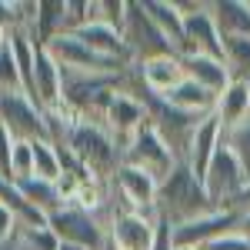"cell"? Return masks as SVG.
Returning <instances> with one entry per match:
<instances>
[{
	"label": "cell",
	"mask_w": 250,
	"mask_h": 250,
	"mask_svg": "<svg viewBox=\"0 0 250 250\" xmlns=\"http://www.w3.org/2000/svg\"><path fill=\"white\" fill-rule=\"evenodd\" d=\"M110 187H114V197H117V210H137V213H154L157 210L160 180H157L154 173L140 170L134 164H120L117 173L110 177Z\"/></svg>",
	"instance_id": "cell-8"
},
{
	"label": "cell",
	"mask_w": 250,
	"mask_h": 250,
	"mask_svg": "<svg viewBox=\"0 0 250 250\" xmlns=\"http://www.w3.org/2000/svg\"><path fill=\"white\" fill-rule=\"evenodd\" d=\"M0 124L10 130L14 140H50L47 110L23 90L0 94Z\"/></svg>",
	"instance_id": "cell-4"
},
{
	"label": "cell",
	"mask_w": 250,
	"mask_h": 250,
	"mask_svg": "<svg viewBox=\"0 0 250 250\" xmlns=\"http://www.w3.org/2000/svg\"><path fill=\"white\" fill-rule=\"evenodd\" d=\"M14 247L17 250H57V237L50 227H17L14 233Z\"/></svg>",
	"instance_id": "cell-25"
},
{
	"label": "cell",
	"mask_w": 250,
	"mask_h": 250,
	"mask_svg": "<svg viewBox=\"0 0 250 250\" xmlns=\"http://www.w3.org/2000/svg\"><path fill=\"white\" fill-rule=\"evenodd\" d=\"M124 164H134V167H140V170L154 173L157 180H164L180 160L173 157V150L164 144V137L157 134L154 124L147 120V124L124 144Z\"/></svg>",
	"instance_id": "cell-9"
},
{
	"label": "cell",
	"mask_w": 250,
	"mask_h": 250,
	"mask_svg": "<svg viewBox=\"0 0 250 250\" xmlns=\"http://www.w3.org/2000/svg\"><path fill=\"white\" fill-rule=\"evenodd\" d=\"M144 3V14L157 23V30L170 40L180 54V43H184V10L177 0H140Z\"/></svg>",
	"instance_id": "cell-19"
},
{
	"label": "cell",
	"mask_w": 250,
	"mask_h": 250,
	"mask_svg": "<svg viewBox=\"0 0 250 250\" xmlns=\"http://www.w3.org/2000/svg\"><path fill=\"white\" fill-rule=\"evenodd\" d=\"M213 117L220 120L224 130L237 127L240 120L250 117V83L244 80H230L224 87V94H217V104H213Z\"/></svg>",
	"instance_id": "cell-17"
},
{
	"label": "cell",
	"mask_w": 250,
	"mask_h": 250,
	"mask_svg": "<svg viewBox=\"0 0 250 250\" xmlns=\"http://www.w3.org/2000/svg\"><path fill=\"white\" fill-rule=\"evenodd\" d=\"M240 230H244V233H250V207H247L244 213H240Z\"/></svg>",
	"instance_id": "cell-30"
},
{
	"label": "cell",
	"mask_w": 250,
	"mask_h": 250,
	"mask_svg": "<svg viewBox=\"0 0 250 250\" xmlns=\"http://www.w3.org/2000/svg\"><path fill=\"white\" fill-rule=\"evenodd\" d=\"M230 230H240V213L237 210H210L204 217H193L187 224H177L170 227V237H173V247H197L204 250L210 240L224 237Z\"/></svg>",
	"instance_id": "cell-11"
},
{
	"label": "cell",
	"mask_w": 250,
	"mask_h": 250,
	"mask_svg": "<svg viewBox=\"0 0 250 250\" xmlns=\"http://www.w3.org/2000/svg\"><path fill=\"white\" fill-rule=\"evenodd\" d=\"M164 100L170 104L173 110H184V114H193V117L213 114V104H217V97H213L210 90H204L200 83H193V80H187V77L180 80Z\"/></svg>",
	"instance_id": "cell-20"
},
{
	"label": "cell",
	"mask_w": 250,
	"mask_h": 250,
	"mask_svg": "<svg viewBox=\"0 0 250 250\" xmlns=\"http://www.w3.org/2000/svg\"><path fill=\"white\" fill-rule=\"evenodd\" d=\"M160 213H137V210H114L107 220V240L104 250H154Z\"/></svg>",
	"instance_id": "cell-7"
},
{
	"label": "cell",
	"mask_w": 250,
	"mask_h": 250,
	"mask_svg": "<svg viewBox=\"0 0 250 250\" xmlns=\"http://www.w3.org/2000/svg\"><path fill=\"white\" fill-rule=\"evenodd\" d=\"M177 3L184 10V43H180V54H210V57H220L224 54V40H220L217 23L210 17V0L207 3H200V0H177Z\"/></svg>",
	"instance_id": "cell-10"
},
{
	"label": "cell",
	"mask_w": 250,
	"mask_h": 250,
	"mask_svg": "<svg viewBox=\"0 0 250 250\" xmlns=\"http://www.w3.org/2000/svg\"><path fill=\"white\" fill-rule=\"evenodd\" d=\"M17 227H20L17 217L0 204V244H10V240H14V233H17Z\"/></svg>",
	"instance_id": "cell-29"
},
{
	"label": "cell",
	"mask_w": 250,
	"mask_h": 250,
	"mask_svg": "<svg viewBox=\"0 0 250 250\" xmlns=\"http://www.w3.org/2000/svg\"><path fill=\"white\" fill-rule=\"evenodd\" d=\"M30 147H34V177L57 184L60 173H63V164H60L57 147H54L50 140H30Z\"/></svg>",
	"instance_id": "cell-23"
},
{
	"label": "cell",
	"mask_w": 250,
	"mask_h": 250,
	"mask_svg": "<svg viewBox=\"0 0 250 250\" xmlns=\"http://www.w3.org/2000/svg\"><path fill=\"white\" fill-rule=\"evenodd\" d=\"M204 250H250V233L230 230V233H224V237H217V240H210Z\"/></svg>",
	"instance_id": "cell-28"
},
{
	"label": "cell",
	"mask_w": 250,
	"mask_h": 250,
	"mask_svg": "<svg viewBox=\"0 0 250 250\" xmlns=\"http://www.w3.org/2000/svg\"><path fill=\"white\" fill-rule=\"evenodd\" d=\"M210 17L220 40L250 37V0H210Z\"/></svg>",
	"instance_id": "cell-18"
},
{
	"label": "cell",
	"mask_w": 250,
	"mask_h": 250,
	"mask_svg": "<svg viewBox=\"0 0 250 250\" xmlns=\"http://www.w3.org/2000/svg\"><path fill=\"white\" fill-rule=\"evenodd\" d=\"M247 207H250V190L244 193V197H240V204H237V213H244V210H247Z\"/></svg>",
	"instance_id": "cell-31"
},
{
	"label": "cell",
	"mask_w": 250,
	"mask_h": 250,
	"mask_svg": "<svg viewBox=\"0 0 250 250\" xmlns=\"http://www.w3.org/2000/svg\"><path fill=\"white\" fill-rule=\"evenodd\" d=\"M17 190L23 193V200L30 204V207H37L43 217H50L54 210H60L63 204H60L57 197V187L50 184V180H40V177H27V180H20Z\"/></svg>",
	"instance_id": "cell-21"
},
{
	"label": "cell",
	"mask_w": 250,
	"mask_h": 250,
	"mask_svg": "<svg viewBox=\"0 0 250 250\" xmlns=\"http://www.w3.org/2000/svg\"><path fill=\"white\" fill-rule=\"evenodd\" d=\"M0 250H17V247H14V240H10V244H0Z\"/></svg>",
	"instance_id": "cell-33"
},
{
	"label": "cell",
	"mask_w": 250,
	"mask_h": 250,
	"mask_svg": "<svg viewBox=\"0 0 250 250\" xmlns=\"http://www.w3.org/2000/svg\"><path fill=\"white\" fill-rule=\"evenodd\" d=\"M50 144L57 150H67L83 167V173L97 177V180H110L117 173V167L124 164V147L97 120H77L67 130L54 127L50 130Z\"/></svg>",
	"instance_id": "cell-1"
},
{
	"label": "cell",
	"mask_w": 250,
	"mask_h": 250,
	"mask_svg": "<svg viewBox=\"0 0 250 250\" xmlns=\"http://www.w3.org/2000/svg\"><path fill=\"white\" fill-rule=\"evenodd\" d=\"M100 124H104L107 134L124 147V144H127V140L147 124V104H144L140 97L120 90V94H114V100L107 104V110H104V117H100Z\"/></svg>",
	"instance_id": "cell-12"
},
{
	"label": "cell",
	"mask_w": 250,
	"mask_h": 250,
	"mask_svg": "<svg viewBox=\"0 0 250 250\" xmlns=\"http://www.w3.org/2000/svg\"><path fill=\"white\" fill-rule=\"evenodd\" d=\"M47 227L57 237V244H77V247H87V250H104V240H107V227L94 213L80 210L74 204H63L60 210L50 213Z\"/></svg>",
	"instance_id": "cell-5"
},
{
	"label": "cell",
	"mask_w": 250,
	"mask_h": 250,
	"mask_svg": "<svg viewBox=\"0 0 250 250\" xmlns=\"http://www.w3.org/2000/svg\"><path fill=\"white\" fill-rule=\"evenodd\" d=\"M180 67H184V77L200 83L204 90H210L213 97L224 94V87L230 83V74L224 67L220 57H210V54H180Z\"/></svg>",
	"instance_id": "cell-15"
},
{
	"label": "cell",
	"mask_w": 250,
	"mask_h": 250,
	"mask_svg": "<svg viewBox=\"0 0 250 250\" xmlns=\"http://www.w3.org/2000/svg\"><path fill=\"white\" fill-rule=\"evenodd\" d=\"M34 100L43 110L57 107L63 100V70L50 57V50L40 47V43H37V54H34Z\"/></svg>",
	"instance_id": "cell-14"
},
{
	"label": "cell",
	"mask_w": 250,
	"mask_h": 250,
	"mask_svg": "<svg viewBox=\"0 0 250 250\" xmlns=\"http://www.w3.org/2000/svg\"><path fill=\"white\" fill-rule=\"evenodd\" d=\"M224 147L237 157V164H240V170H244V177H247V184H250V117L240 120L230 130H224Z\"/></svg>",
	"instance_id": "cell-24"
},
{
	"label": "cell",
	"mask_w": 250,
	"mask_h": 250,
	"mask_svg": "<svg viewBox=\"0 0 250 250\" xmlns=\"http://www.w3.org/2000/svg\"><path fill=\"white\" fill-rule=\"evenodd\" d=\"M124 43H127L130 63H140V60H150V57H164V54H177V47L157 30L154 20L144 14V3L140 0H130V7H127Z\"/></svg>",
	"instance_id": "cell-6"
},
{
	"label": "cell",
	"mask_w": 250,
	"mask_h": 250,
	"mask_svg": "<svg viewBox=\"0 0 250 250\" xmlns=\"http://www.w3.org/2000/svg\"><path fill=\"white\" fill-rule=\"evenodd\" d=\"M27 177H34V147H30V140H17L14 154H10V180L20 184Z\"/></svg>",
	"instance_id": "cell-26"
},
{
	"label": "cell",
	"mask_w": 250,
	"mask_h": 250,
	"mask_svg": "<svg viewBox=\"0 0 250 250\" xmlns=\"http://www.w3.org/2000/svg\"><path fill=\"white\" fill-rule=\"evenodd\" d=\"M224 67L230 80L250 83V37H224Z\"/></svg>",
	"instance_id": "cell-22"
},
{
	"label": "cell",
	"mask_w": 250,
	"mask_h": 250,
	"mask_svg": "<svg viewBox=\"0 0 250 250\" xmlns=\"http://www.w3.org/2000/svg\"><path fill=\"white\" fill-rule=\"evenodd\" d=\"M144 104H147V120L154 124L157 134L164 137V144L173 150V157L184 164V160H187V150H190V140H193V134H197V127H200L204 117L173 110L164 97H150V94L144 97ZM207 117H210V114H207Z\"/></svg>",
	"instance_id": "cell-3"
},
{
	"label": "cell",
	"mask_w": 250,
	"mask_h": 250,
	"mask_svg": "<svg viewBox=\"0 0 250 250\" xmlns=\"http://www.w3.org/2000/svg\"><path fill=\"white\" fill-rule=\"evenodd\" d=\"M173 250H197V247H173Z\"/></svg>",
	"instance_id": "cell-34"
},
{
	"label": "cell",
	"mask_w": 250,
	"mask_h": 250,
	"mask_svg": "<svg viewBox=\"0 0 250 250\" xmlns=\"http://www.w3.org/2000/svg\"><path fill=\"white\" fill-rule=\"evenodd\" d=\"M134 67L140 87L150 97H167L184 80V67H180V54H164V57H150L140 60V63H130Z\"/></svg>",
	"instance_id": "cell-13"
},
{
	"label": "cell",
	"mask_w": 250,
	"mask_h": 250,
	"mask_svg": "<svg viewBox=\"0 0 250 250\" xmlns=\"http://www.w3.org/2000/svg\"><path fill=\"white\" fill-rule=\"evenodd\" d=\"M57 250H87V247H77V244H60Z\"/></svg>",
	"instance_id": "cell-32"
},
{
	"label": "cell",
	"mask_w": 250,
	"mask_h": 250,
	"mask_svg": "<svg viewBox=\"0 0 250 250\" xmlns=\"http://www.w3.org/2000/svg\"><path fill=\"white\" fill-rule=\"evenodd\" d=\"M220 140H224V127H220V120L217 117H204L200 120V127H197V134H193L190 140V150H187V167H190L200 180H204V173H207V167H210L213 154L220 150Z\"/></svg>",
	"instance_id": "cell-16"
},
{
	"label": "cell",
	"mask_w": 250,
	"mask_h": 250,
	"mask_svg": "<svg viewBox=\"0 0 250 250\" xmlns=\"http://www.w3.org/2000/svg\"><path fill=\"white\" fill-rule=\"evenodd\" d=\"M14 90H23V87H20V74L10 54V40H7V47H0V94H14Z\"/></svg>",
	"instance_id": "cell-27"
},
{
	"label": "cell",
	"mask_w": 250,
	"mask_h": 250,
	"mask_svg": "<svg viewBox=\"0 0 250 250\" xmlns=\"http://www.w3.org/2000/svg\"><path fill=\"white\" fill-rule=\"evenodd\" d=\"M157 210L160 220H167L170 227L177 224H187L193 217H204V213L217 210L213 200L204 190V180L187 167V164H177L164 180H160V190H157Z\"/></svg>",
	"instance_id": "cell-2"
}]
</instances>
